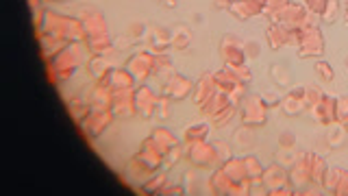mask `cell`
<instances>
[{"instance_id":"cell-1","label":"cell","mask_w":348,"mask_h":196,"mask_svg":"<svg viewBox=\"0 0 348 196\" xmlns=\"http://www.w3.org/2000/svg\"><path fill=\"white\" fill-rule=\"evenodd\" d=\"M318 116L324 124H329L333 120V101H322V107L318 109Z\"/></svg>"},{"instance_id":"cell-2","label":"cell","mask_w":348,"mask_h":196,"mask_svg":"<svg viewBox=\"0 0 348 196\" xmlns=\"http://www.w3.org/2000/svg\"><path fill=\"white\" fill-rule=\"evenodd\" d=\"M283 42H285L283 33L277 31V29H272V31H270V44H272V48H277V46H281Z\"/></svg>"},{"instance_id":"cell-3","label":"cell","mask_w":348,"mask_h":196,"mask_svg":"<svg viewBox=\"0 0 348 196\" xmlns=\"http://www.w3.org/2000/svg\"><path fill=\"white\" fill-rule=\"evenodd\" d=\"M318 74L322 76L324 81H331V78H333V70L326 63H318Z\"/></svg>"},{"instance_id":"cell-4","label":"cell","mask_w":348,"mask_h":196,"mask_svg":"<svg viewBox=\"0 0 348 196\" xmlns=\"http://www.w3.org/2000/svg\"><path fill=\"white\" fill-rule=\"evenodd\" d=\"M335 13H337V3L333 0L331 5H326V13H324V16H326V20H335V18H333Z\"/></svg>"},{"instance_id":"cell-5","label":"cell","mask_w":348,"mask_h":196,"mask_svg":"<svg viewBox=\"0 0 348 196\" xmlns=\"http://www.w3.org/2000/svg\"><path fill=\"white\" fill-rule=\"evenodd\" d=\"M307 5L313 7V9H322V7H324L322 0H307Z\"/></svg>"},{"instance_id":"cell-6","label":"cell","mask_w":348,"mask_h":196,"mask_svg":"<svg viewBox=\"0 0 348 196\" xmlns=\"http://www.w3.org/2000/svg\"><path fill=\"white\" fill-rule=\"evenodd\" d=\"M342 105H339V111H342V116H348V101L344 98V101H339Z\"/></svg>"},{"instance_id":"cell-7","label":"cell","mask_w":348,"mask_h":196,"mask_svg":"<svg viewBox=\"0 0 348 196\" xmlns=\"http://www.w3.org/2000/svg\"><path fill=\"white\" fill-rule=\"evenodd\" d=\"M346 20H348V13H346Z\"/></svg>"}]
</instances>
